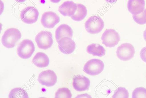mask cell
<instances>
[{
	"label": "cell",
	"instance_id": "6da1fadb",
	"mask_svg": "<svg viewBox=\"0 0 146 98\" xmlns=\"http://www.w3.org/2000/svg\"><path fill=\"white\" fill-rule=\"evenodd\" d=\"M21 37L20 31L15 28H10L4 32L1 39L3 45L7 48L15 47Z\"/></svg>",
	"mask_w": 146,
	"mask_h": 98
},
{
	"label": "cell",
	"instance_id": "7a4b0ae2",
	"mask_svg": "<svg viewBox=\"0 0 146 98\" xmlns=\"http://www.w3.org/2000/svg\"><path fill=\"white\" fill-rule=\"evenodd\" d=\"M104 23L102 18L98 15L91 16L86 21L85 28L86 31L91 34L100 33L103 29Z\"/></svg>",
	"mask_w": 146,
	"mask_h": 98
},
{
	"label": "cell",
	"instance_id": "3957f363",
	"mask_svg": "<svg viewBox=\"0 0 146 98\" xmlns=\"http://www.w3.org/2000/svg\"><path fill=\"white\" fill-rule=\"evenodd\" d=\"M35 50L33 42L29 39L23 40L19 44L17 48V53L21 58L28 59L32 55Z\"/></svg>",
	"mask_w": 146,
	"mask_h": 98
},
{
	"label": "cell",
	"instance_id": "277c9868",
	"mask_svg": "<svg viewBox=\"0 0 146 98\" xmlns=\"http://www.w3.org/2000/svg\"><path fill=\"white\" fill-rule=\"evenodd\" d=\"M35 40L38 47L43 49L50 48L53 43L52 34L47 31H42L39 33L35 37Z\"/></svg>",
	"mask_w": 146,
	"mask_h": 98
},
{
	"label": "cell",
	"instance_id": "5b68a950",
	"mask_svg": "<svg viewBox=\"0 0 146 98\" xmlns=\"http://www.w3.org/2000/svg\"><path fill=\"white\" fill-rule=\"evenodd\" d=\"M101 39L102 43L106 47H115L121 39L119 33L112 29L106 30L102 35Z\"/></svg>",
	"mask_w": 146,
	"mask_h": 98
},
{
	"label": "cell",
	"instance_id": "8992f818",
	"mask_svg": "<svg viewBox=\"0 0 146 98\" xmlns=\"http://www.w3.org/2000/svg\"><path fill=\"white\" fill-rule=\"evenodd\" d=\"M104 64L102 60L93 59L89 60L86 63L84 67V71L91 75L100 74L103 70Z\"/></svg>",
	"mask_w": 146,
	"mask_h": 98
},
{
	"label": "cell",
	"instance_id": "52a82bcc",
	"mask_svg": "<svg viewBox=\"0 0 146 98\" xmlns=\"http://www.w3.org/2000/svg\"><path fill=\"white\" fill-rule=\"evenodd\" d=\"M135 53V49L131 44L125 43L118 47L116 51L117 56L120 60L127 61L132 58Z\"/></svg>",
	"mask_w": 146,
	"mask_h": 98
},
{
	"label": "cell",
	"instance_id": "ba28073f",
	"mask_svg": "<svg viewBox=\"0 0 146 98\" xmlns=\"http://www.w3.org/2000/svg\"><path fill=\"white\" fill-rule=\"evenodd\" d=\"M39 15V12L36 8L33 6H28L21 11L20 17L25 23L32 24L37 21Z\"/></svg>",
	"mask_w": 146,
	"mask_h": 98
},
{
	"label": "cell",
	"instance_id": "9c48e42d",
	"mask_svg": "<svg viewBox=\"0 0 146 98\" xmlns=\"http://www.w3.org/2000/svg\"><path fill=\"white\" fill-rule=\"evenodd\" d=\"M57 78L54 72L49 69L42 72L39 75L38 80L43 85L51 87L54 85L56 83Z\"/></svg>",
	"mask_w": 146,
	"mask_h": 98
},
{
	"label": "cell",
	"instance_id": "30bf717a",
	"mask_svg": "<svg viewBox=\"0 0 146 98\" xmlns=\"http://www.w3.org/2000/svg\"><path fill=\"white\" fill-rule=\"evenodd\" d=\"M41 23L45 28H53L60 21V18L56 13L51 11L45 12L42 15Z\"/></svg>",
	"mask_w": 146,
	"mask_h": 98
},
{
	"label": "cell",
	"instance_id": "8fae6325",
	"mask_svg": "<svg viewBox=\"0 0 146 98\" xmlns=\"http://www.w3.org/2000/svg\"><path fill=\"white\" fill-rule=\"evenodd\" d=\"M57 42L59 49L62 53L69 54L72 53L76 48L74 41L71 38L65 37L58 40Z\"/></svg>",
	"mask_w": 146,
	"mask_h": 98
},
{
	"label": "cell",
	"instance_id": "7c38bea8",
	"mask_svg": "<svg viewBox=\"0 0 146 98\" xmlns=\"http://www.w3.org/2000/svg\"><path fill=\"white\" fill-rule=\"evenodd\" d=\"M90 84V79L80 75H75L73 78V86L76 90L82 91L89 89Z\"/></svg>",
	"mask_w": 146,
	"mask_h": 98
},
{
	"label": "cell",
	"instance_id": "4fadbf2b",
	"mask_svg": "<svg viewBox=\"0 0 146 98\" xmlns=\"http://www.w3.org/2000/svg\"><path fill=\"white\" fill-rule=\"evenodd\" d=\"M77 9V3L72 1H67L59 6L58 11L64 16L71 17L75 13Z\"/></svg>",
	"mask_w": 146,
	"mask_h": 98
},
{
	"label": "cell",
	"instance_id": "5bb4252c",
	"mask_svg": "<svg viewBox=\"0 0 146 98\" xmlns=\"http://www.w3.org/2000/svg\"><path fill=\"white\" fill-rule=\"evenodd\" d=\"M145 5V0H129L127 8L133 15L139 14L143 12Z\"/></svg>",
	"mask_w": 146,
	"mask_h": 98
},
{
	"label": "cell",
	"instance_id": "9a60e30c",
	"mask_svg": "<svg viewBox=\"0 0 146 98\" xmlns=\"http://www.w3.org/2000/svg\"><path fill=\"white\" fill-rule=\"evenodd\" d=\"M73 32L70 26L66 24L60 25L56 29L55 37L57 42L62 38L68 37L72 38Z\"/></svg>",
	"mask_w": 146,
	"mask_h": 98
},
{
	"label": "cell",
	"instance_id": "2e32d148",
	"mask_svg": "<svg viewBox=\"0 0 146 98\" xmlns=\"http://www.w3.org/2000/svg\"><path fill=\"white\" fill-rule=\"evenodd\" d=\"M32 62L37 67H47L49 63V59L45 53L39 52L37 53L33 57Z\"/></svg>",
	"mask_w": 146,
	"mask_h": 98
},
{
	"label": "cell",
	"instance_id": "e0dca14e",
	"mask_svg": "<svg viewBox=\"0 0 146 98\" xmlns=\"http://www.w3.org/2000/svg\"><path fill=\"white\" fill-rule=\"evenodd\" d=\"M87 51L88 53L94 56L102 57L104 55L106 51L104 48L100 44L92 43L87 47Z\"/></svg>",
	"mask_w": 146,
	"mask_h": 98
},
{
	"label": "cell",
	"instance_id": "ac0fdd59",
	"mask_svg": "<svg viewBox=\"0 0 146 98\" xmlns=\"http://www.w3.org/2000/svg\"><path fill=\"white\" fill-rule=\"evenodd\" d=\"M77 9L75 13L71 17L74 20L80 21L83 20L86 16L87 10L86 6L80 3H77Z\"/></svg>",
	"mask_w": 146,
	"mask_h": 98
},
{
	"label": "cell",
	"instance_id": "d6986e66",
	"mask_svg": "<svg viewBox=\"0 0 146 98\" xmlns=\"http://www.w3.org/2000/svg\"><path fill=\"white\" fill-rule=\"evenodd\" d=\"M9 97L11 98H29L27 92L23 88L18 87L12 89L9 95Z\"/></svg>",
	"mask_w": 146,
	"mask_h": 98
},
{
	"label": "cell",
	"instance_id": "ffe728a7",
	"mask_svg": "<svg viewBox=\"0 0 146 98\" xmlns=\"http://www.w3.org/2000/svg\"><path fill=\"white\" fill-rule=\"evenodd\" d=\"M72 96L70 90L68 88L63 87L58 89L55 93V98H71Z\"/></svg>",
	"mask_w": 146,
	"mask_h": 98
},
{
	"label": "cell",
	"instance_id": "44dd1931",
	"mask_svg": "<svg viewBox=\"0 0 146 98\" xmlns=\"http://www.w3.org/2000/svg\"><path fill=\"white\" fill-rule=\"evenodd\" d=\"M134 20L139 24H146V9L145 8L142 12L137 15H133Z\"/></svg>",
	"mask_w": 146,
	"mask_h": 98
},
{
	"label": "cell",
	"instance_id": "7402d4cb",
	"mask_svg": "<svg viewBox=\"0 0 146 98\" xmlns=\"http://www.w3.org/2000/svg\"><path fill=\"white\" fill-rule=\"evenodd\" d=\"M129 97V93L125 88L120 87L112 96V97L128 98Z\"/></svg>",
	"mask_w": 146,
	"mask_h": 98
},
{
	"label": "cell",
	"instance_id": "603a6c76",
	"mask_svg": "<svg viewBox=\"0 0 146 98\" xmlns=\"http://www.w3.org/2000/svg\"><path fill=\"white\" fill-rule=\"evenodd\" d=\"M132 98H146V89L143 87L136 88L132 93Z\"/></svg>",
	"mask_w": 146,
	"mask_h": 98
},
{
	"label": "cell",
	"instance_id": "cb8c5ba5",
	"mask_svg": "<svg viewBox=\"0 0 146 98\" xmlns=\"http://www.w3.org/2000/svg\"><path fill=\"white\" fill-rule=\"evenodd\" d=\"M140 55L142 60L146 63V47H144L141 49Z\"/></svg>",
	"mask_w": 146,
	"mask_h": 98
},
{
	"label": "cell",
	"instance_id": "d4e9b609",
	"mask_svg": "<svg viewBox=\"0 0 146 98\" xmlns=\"http://www.w3.org/2000/svg\"><path fill=\"white\" fill-rule=\"evenodd\" d=\"M106 1L109 3H116L117 0H105Z\"/></svg>",
	"mask_w": 146,
	"mask_h": 98
},
{
	"label": "cell",
	"instance_id": "484cf974",
	"mask_svg": "<svg viewBox=\"0 0 146 98\" xmlns=\"http://www.w3.org/2000/svg\"><path fill=\"white\" fill-rule=\"evenodd\" d=\"M52 3H57L59 2L61 0H50Z\"/></svg>",
	"mask_w": 146,
	"mask_h": 98
},
{
	"label": "cell",
	"instance_id": "4316f807",
	"mask_svg": "<svg viewBox=\"0 0 146 98\" xmlns=\"http://www.w3.org/2000/svg\"><path fill=\"white\" fill-rule=\"evenodd\" d=\"M143 36L145 40L146 41V29L144 32Z\"/></svg>",
	"mask_w": 146,
	"mask_h": 98
},
{
	"label": "cell",
	"instance_id": "83f0119b",
	"mask_svg": "<svg viewBox=\"0 0 146 98\" xmlns=\"http://www.w3.org/2000/svg\"><path fill=\"white\" fill-rule=\"evenodd\" d=\"M16 1L19 3H23L26 0H15Z\"/></svg>",
	"mask_w": 146,
	"mask_h": 98
}]
</instances>
